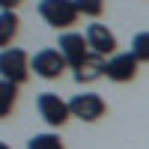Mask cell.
Returning <instances> with one entry per match:
<instances>
[{
	"mask_svg": "<svg viewBox=\"0 0 149 149\" xmlns=\"http://www.w3.org/2000/svg\"><path fill=\"white\" fill-rule=\"evenodd\" d=\"M39 15L51 24L54 30H69L74 21H78V6L74 0H42L39 3Z\"/></svg>",
	"mask_w": 149,
	"mask_h": 149,
	"instance_id": "6da1fadb",
	"label": "cell"
},
{
	"mask_svg": "<svg viewBox=\"0 0 149 149\" xmlns=\"http://www.w3.org/2000/svg\"><path fill=\"white\" fill-rule=\"evenodd\" d=\"M30 60L21 51V48H3V54H0V74H3V81L9 84H24L30 78Z\"/></svg>",
	"mask_w": 149,
	"mask_h": 149,
	"instance_id": "7a4b0ae2",
	"label": "cell"
},
{
	"mask_svg": "<svg viewBox=\"0 0 149 149\" xmlns=\"http://www.w3.org/2000/svg\"><path fill=\"white\" fill-rule=\"evenodd\" d=\"M66 66L69 63H66V57L60 54V48H42V51H36L33 60H30V69L39 74V78H45V81L60 78Z\"/></svg>",
	"mask_w": 149,
	"mask_h": 149,
	"instance_id": "3957f363",
	"label": "cell"
},
{
	"mask_svg": "<svg viewBox=\"0 0 149 149\" xmlns=\"http://www.w3.org/2000/svg\"><path fill=\"white\" fill-rule=\"evenodd\" d=\"M36 107H39L42 119L48 122V125H54V128L66 125V122H69V116H72L69 102H63V98H60L57 93H42L39 98H36Z\"/></svg>",
	"mask_w": 149,
	"mask_h": 149,
	"instance_id": "277c9868",
	"label": "cell"
},
{
	"mask_svg": "<svg viewBox=\"0 0 149 149\" xmlns=\"http://www.w3.org/2000/svg\"><path fill=\"white\" fill-rule=\"evenodd\" d=\"M69 107H72V116H78L81 122H95L107 113V104L98 93H78L69 102Z\"/></svg>",
	"mask_w": 149,
	"mask_h": 149,
	"instance_id": "5b68a950",
	"label": "cell"
},
{
	"mask_svg": "<svg viewBox=\"0 0 149 149\" xmlns=\"http://www.w3.org/2000/svg\"><path fill=\"white\" fill-rule=\"evenodd\" d=\"M57 45H60V54L66 57L69 69H81L84 60L93 54V51H90V42H86L84 33H63Z\"/></svg>",
	"mask_w": 149,
	"mask_h": 149,
	"instance_id": "8992f818",
	"label": "cell"
},
{
	"mask_svg": "<svg viewBox=\"0 0 149 149\" xmlns=\"http://www.w3.org/2000/svg\"><path fill=\"white\" fill-rule=\"evenodd\" d=\"M137 63H140V60L134 57L131 51L128 54H113V57L107 60L104 78L107 81H116V84H125V81H131L134 74H137Z\"/></svg>",
	"mask_w": 149,
	"mask_h": 149,
	"instance_id": "52a82bcc",
	"label": "cell"
},
{
	"mask_svg": "<svg viewBox=\"0 0 149 149\" xmlns=\"http://www.w3.org/2000/svg\"><path fill=\"white\" fill-rule=\"evenodd\" d=\"M84 36H86V42H90V51L98 54V57H107V54L116 51V36L110 33L104 24H98V21H93Z\"/></svg>",
	"mask_w": 149,
	"mask_h": 149,
	"instance_id": "ba28073f",
	"label": "cell"
},
{
	"mask_svg": "<svg viewBox=\"0 0 149 149\" xmlns=\"http://www.w3.org/2000/svg\"><path fill=\"white\" fill-rule=\"evenodd\" d=\"M104 69H107V60L98 57V54H90L81 69H74V81L78 84H93L98 78H104Z\"/></svg>",
	"mask_w": 149,
	"mask_h": 149,
	"instance_id": "9c48e42d",
	"label": "cell"
},
{
	"mask_svg": "<svg viewBox=\"0 0 149 149\" xmlns=\"http://www.w3.org/2000/svg\"><path fill=\"white\" fill-rule=\"evenodd\" d=\"M15 33H18V15L9 12V9H3L0 12V45L9 48V42L15 39Z\"/></svg>",
	"mask_w": 149,
	"mask_h": 149,
	"instance_id": "30bf717a",
	"label": "cell"
},
{
	"mask_svg": "<svg viewBox=\"0 0 149 149\" xmlns=\"http://www.w3.org/2000/svg\"><path fill=\"white\" fill-rule=\"evenodd\" d=\"M15 95H18V84H9V81L0 84V116L3 119L12 113V107H15Z\"/></svg>",
	"mask_w": 149,
	"mask_h": 149,
	"instance_id": "8fae6325",
	"label": "cell"
},
{
	"mask_svg": "<svg viewBox=\"0 0 149 149\" xmlns=\"http://www.w3.org/2000/svg\"><path fill=\"white\" fill-rule=\"evenodd\" d=\"M27 149H63V140H60L57 134L45 131V134H33L27 140Z\"/></svg>",
	"mask_w": 149,
	"mask_h": 149,
	"instance_id": "7c38bea8",
	"label": "cell"
},
{
	"mask_svg": "<svg viewBox=\"0 0 149 149\" xmlns=\"http://www.w3.org/2000/svg\"><path fill=\"white\" fill-rule=\"evenodd\" d=\"M131 54L140 60V63H149V33H137L131 39Z\"/></svg>",
	"mask_w": 149,
	"mask_h": 149,
	"instance_id": "4fadbf2b",
	"label": "cell"
},
{
	"mask_svg": "<svg viewBox=\"0 0 149 149\" xmlns=\"http://www.w3.org/2000/svg\"><path fill=\"white\" fill-rule=\"evenodd\" d=\"M81 15H90V18H98L104 12V0H74Z\"/></svg>",
	"mask_w": 149,
	"mask_h": 149,
	"instance_id": "5bb4252c",
	"label": "cell"
},
{
	"mask_svg": "<svg viewBox=\"0 0 149 149\" xmlns=\"http://www.w3.org/2000/svg\"><path fill=\"white\" fill-rule=\"evenodd\" d=\"M0 3H3V9H9V12H12V9L21 3V0H0Z\"/></svg>",
	"mask_w": 149,
	"mask_h": 149,
	"instance_id": "9a60e30c",
	"label": "cell"
},
{
	"mask_svg": "<svg viewBox=\"0 0 149 149\" xmlns=\"http://www.w3.org/2000/svg\"><path fill=\"white\" fill-rule=\"evenodd\" d=\"M3 149H6V146H3Z\"/></svg>",
	"mask_w": 149,
	"mask_h": 149,
	"instance_id": "2e32d148",
	"label": "cell"
}]
</instances>
